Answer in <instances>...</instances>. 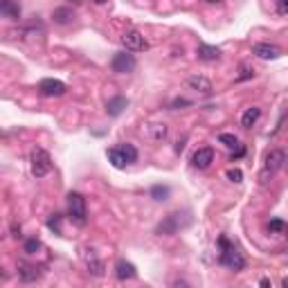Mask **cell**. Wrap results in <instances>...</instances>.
<instances>
[{
  "label": "cell",
  "mask_w": 288,
  "mask_h": 288,
  "mask_svg": "<svg viewBox=\"0 0 288 288\" xmlns=\"http://www.w3.org/2000/svg\"><path fill=\"white\" fill-rule=\"evenodd\" d=\"M218 245H221V257H218V259H221V264L225 266V268H230L234 272H239V270L245 268V259L241 257L239 250L228 241V237L218 239Z\"/></svg>",
  "instance_id": "6da1fadb"
},
{
  "label": "cell",
  "mask_w": 288,
  "mask_h": 288,
  "mask_svg": "<svg viewBox=\"0 0 288 288\" xmlns=\"http://www.w3.org/2000/svg\"><path fill=\"white\" fill-rule=\"evenodd\" d=\"M68 216H70L72 223H77V225H86L88 223L86 198H83L79 191H70V194H68Z\"/></svg>",
  "instance_id": "7a4b0ae2"
},
{
  "label": "cell",
  "mask_w": 288,
  "mask_h": 288,
  "mask_svg": "<svg viewBox=\"0 0 288 288\" xmlns=\"http://www.w3.org/2000/svg\"><path fill=\"white\" fill-rule=\"evenodd\" d=\"M29 165H32V176L34 178H45L52 171V158L45 149L36 146L29 153Z\"/></svg>",
  "instance_id": "3957f363"
},
{
  "label": "cell",
  "mask_w": 288,
  "mask_h": 288,
  "mask_svg": "<svg viewBox=\"0 0 288 288\" xmlns=\"http://www.w3.org/2000/svg\"><path fill=\"white\" fill-rule=\"evenodd\" d=\"M284 160H286L284 151H277V149L270 151V153L266 155V165H264V169H261V174H259V180L266 185V182H268L270 178L284 167Z\"/></svg>",
  "instance_id": "277c9868"
},
{
  "label": "cell",
  "mask_w": 288,
  "mask_h": 288,
  "mask_svg": "<svg viewBox=\"0 0 288 288\" xmlns=\"http://www.w3.org/2000/svg\"><path fill=\"white\" fill-rule=\"evenodd\" d=\"M122 45L126 48V52H144L149 50V43L138 29H126L122 34Z\"/></svg>",
  "instance_id": "5b68a950"
},
{
  "label": "cell",
  "mask_w": 288,
  "mask_h": 288,
  "mask_svg": "<svg viewBox=\"0 0 288 288\" xmlns=\"http://www.w3.org/2000/svg\"><path fill=\"white\" fill-rule=\"evenodd\" d=\"M111 68L113 72H119V75H126V72H133L135 70V59L133 54H126V52H117L111 61Z\"/></svg>",
  "instance_id": "8992f818"
},
{
  "label": "cell",
  "mask_w": 288,
  "mask_h": 288,
  "mask_svg": "<svg viewBox=\"0 0 288 288\" xmlns=\"http://www.w3.org/2000/svg\"><path fill=\"white\" fill-rule=\"evenodd\" d=\"M66 83L63 81H59V79H43L39 83V92L43 97H61V95H66Z\"/></svg>",
  "instance_id": "52a82bcc"
},
{
  "label": "cell",
  "mask_w": 288,
  "mask_h": 288,
  "mask_svg": "<svg viewBox=\"0 0 288 288\" xmlns=\"http://www.w3.org/2000/svg\"><path fill=\"white\" fill-rule=\"evenodd\" d=\"M252 54L259 56V59H264V61H275V59H279L281 56V50L277 48V45H272V43H254L252 45Z\"/></svg>",
  "instance_id": "ba28073f"
},
{
  "label": "cell",
  "mask_w": 288,
  "mask_h": 288,
  "mask_svg": "<svg viewBox=\"0 0 288 288\" xmlns=\"http://www.w3.org/2000/svg\"><path fill=\"white\" fill-rule=\"evenodd\" d=\"M180 228H182V223H180V214L174 212V214H169V216H167L165 221L158 225V228H155V232H158V234H167V237H169V234H176Z\"/></svg>",
  "instance_id": "9c48e42d"
},
{
  "label": "cell",
  "mask_w": 288,
  "mask_h": 288,
  "mask_svg": "<svg viewBox=\"0 0 288 288\" xmlns=\"http://www.w3.org/2000/svg\"><path fill=\"white\" fill-rule=\"evenodd\" d=\"M212 162H214V151L209 149V146H203V149H198L196 153L191 155V165L196 167V169H207Z\"/></svg>",
  "instance_id": "30bf717a"
},
{
  "label": "cell",
  "mask_w": 288,
  "mask_h": 288,
  "mask_svg": "<svg viewBox=\"0 0 288 288\" xmlns=\"http://www.w3.org/2000/svg\"><path fill=\"white\" fill-rule=\"evenodd\" d=\"M167 124L165 122H153V124H146V129H144V135L151 140V142H162V140L167 138Z\"/></svg>",
  "instance_id": "8fae6325"
},
{
  "label": "cell",
  "mask_w": 288,
  "mask_h": 288,
  "mask_svg": "<svg viewBox=\"0 0 288 288\" xmlns=\"http://www.w3.org/2000/svg\"><path fill=\"white\" fill-rule=\"evenodd\" d=\"M115 275H117V279L126 281V279H135V277H138V270H135V266L131 264V261L119 259L117 264H115Z\"/></svg>",
  "instance_id": "7c38bea8"
},
{
  "label": "cell",
  "mask_w": 288,
  "mask_h": 288,
  "mask_svg": "<svg viewBox=\"0 0 288 288\" xmlns=\"http://www.w3.org/2000/svg\"><path fill=\"white\" fill-rule=\"evenodd\" d=\"M187 86L191 88V90H196V92H203V95H209L212 92V81L207 79V77H203V75H194L187 79Z\"/></svg>",
  "instance_id": "4fadbf2b"
},
{
  "label": "cell",
  "mask_w": 288,
  "mask_h": 288,
  "mask_svg": "<svg viewBox=\"0 0 288 288\" xmlns=\"http://www.w3.org/2000/svg\"><path fill=\"white\" fill-rule=\"evenodd\" d=\"M83 259H86V266H88V272L95 277H102L104 275V264L97 259V254L92 250H83Z\"/></svg>",
  "instance_id": "5bb4252c"
},
{
  "label": "cell",
  "mask_w": 288,
  "mask_h": 288,
  "mask_svg": "<svg viewBox=\"0 0 288 288\" xmlns=\"http://www.w3.org/2000/svg\"><path fill=\"white\" fill-rule=\"evenodd\" d=\"M196 54L201 61H218L221 59V50L216 45H207V43H201L196 48Z\"/></svg>",
  "instance_id": "9a60e30c"
},
{
  "label": "cell",
  "mask_w": 288,
  "mask_h": 288,
  "mask_svg": "<svg viewBox=\"0 0 288 288\" xmlns=\"http://www.w3.org/2000/svg\"><path fill=\"white\" fill-rule=\"evenodd\" d=\"M0 14L9 20H18L20 18L18 3H14V0H0Z\"/></svg>",
  "instance_id": "2e32d148"
},
{
  "label": "cell",
  "mask_w": 288,
  "mask_h": 288,
  "mask_svg": "<svg viewBox=\"0 0 288 288\" xmlns=\"http://www.w3.org/2000/svg\"><path fill=\"white\" fill-rule=\"evenodd\" d=\"M126 106H129L126 97H113V99H108V104H106V113L111 115V117H117V115H122V111Z\"/></svg>",
  "instance_id": "e0dca14e"
},
{
  "label": "cell",
  "mask_w": 288,
  "mask_h": 288,
  "mask_svg": "<svg viewBox=\"0 0 288 288\" xmlns=\"http://www.w3.org/2000/svg\"><path fill=\"white\" fill-rule=\"evenodd\" d=\"M39 268L36 266H29V264H18V277L20 281H25V284H29V281H36L39 279Z\"/></svg>",
  "instance_id": "ac0fdd59"
},
{
  "label": "cell",
  "mask_w": 288,
  "mask_h": 288,
  "mask_svg": "<svg viewBox=\"0 0 288 288\" xmlns=\"http://www.w3.org/2000/svg\"><path fill=\"white\" fill-rule=\"evenodd\" d=\"M259 117H261V108H257V106L248 108V111L241 115V126H243V129H252Z\"/></svg>",
  "instance_id": "d6986e66"
},
{
  "label": "cell",
  "mask_w": 288,
  "mask_h": 288,
  "mask_svg": "<svg viewBox=\"0 0 288 288\" xmlns=\"http://www.w3.org/2000/svg\"><path fill=\"white\" fill-rule=\"evenodd\" d=\"M106 155H108V160L113 162L115 169H124V167L129 165V160L124 158V153L119 151V146H113V149H108V151H106Z\"/></svg>",
  "instance_id": "ffe728a7"
},
{
  "label": "cell",
  "mask_w": 288,
  "mask_h": 288,
  "mask_svg": "<svg viewBox=\"0 0 288 288\" xmlns=\"http://www.w3.org/2000/svg\"><path fill=\"white\" fill-rule=\"evenodd\" d=\"M52 18H54V23H59V25H68V23H72L75 14H72L70 7H59V9L52 12Z\"/></svg>",
  "instance_id": "44dd1931"
},
{
  "label": "cell",
  "mask_w": 288,
  "mask_h": 288,
  "mask_svg": "<svg viewBox=\"0 0 288 288\" xmlns=\"http://www.w3.org/2000/svg\"><path fill=\"white\" fill-rule=\"evenodd\" d=\"M119 151H122L124 158L129 160V165H131V162L138 160V149H135L133 144H119Z\"/></svg>",
  "instance_id": "7402d4cb"
},
{
  "label": "cell",
  "mask_w": 288,
  "mask_h": 288,
  "mask_svg": "<svg viewBox=\"0 0 288 288\" xmlns=\"http://www.w3.org/2000/svg\"><path fill=\"white\" fill-rule=\"evenodd\" d=\"M218 142L225 144L228 149H237V146H239V140L234 138L232 133H221V135H218Z\"/></svg>",
  "instance_id": "603a6c76"
},
{
  "label": "cell",
  "mask_w": 288,
  "mask_h": 288,
  "mask_svg": "<svg viewBox=\"0 0 288 288\" xmlns=\"http://www.w3.org/2000/svg\"><path fill=\"white\" fill-rule=\"evenodd\" d=\"M151 196L155 198V201H167V196H169V187H162V185H155L153 189H151Z\"/></svg>",
  "instance_id": "cb8c5ba5"
},
{
  "label": "cell",
  "mask_w": 288,
  "mask_h": 288,
  "mask_svg": "<svg viewBox=\"0 0 288 288\" xmlns=\"http://www.w3.org/2000/svg\"><path fill=\"white\" fill-rule=\"evenodd\" d=\"M39 250H41L39 239H27V241H25V252H27V254H36Z\"/></svg>",
  "instance_id": "d4e9b609"
},
{
  "label": "cell",
  "mask_w": 288,
  "mask_h": 288,
  "mask_svg": "<svg viewBox=\"0 0 288 288\" xmlns=\"http://www.w3.org/2000/svg\"><path fill=\"white\" fill-rule=\"evenodd\" d=\"M225 178H228L230 182H241L243 180V171L241 169H228L225 171Z\"/></svg>",
  "instance_id": "484cf974"
},
{
  "label": "cell",
  "mask_w": 288,
  "mask_h": 288,
  "mask_svg": "<svg viewBox=\"0 0 288 288\" xmlns=\"http://www.w3.org/2000/svg\"><path fill=\"white\" fill-rule=\"evenodd\" d=\"M268 230L270 232H284V230H288V225L284 221H279V218H272L268 223Z\"/></svg>",
  "instance_id": "4316f807"
},
{
  "label": "cell",
  "mask_w": 288,
  "mask_h": 288,
  "mask_svg": "<svg viewBox=\"0 0 288 288\" xmlns=\"http://www.w3.org/2000/svg\"><path fill=\"white\" fill-rule=\"evenodd\" d=\"M254 75V70L252 68H248V66H241V75L237 77V81H245V79H250V77Z\"/></svg>",
  "instance_id": "83f0119b"
},
{
  "label": "cell",
  "mask_w": 288,
  "mask_h": 288,
  "mask_svg": "<svg viewBox=\"0 0 288 288\" xmlns=\"http://www.w3.org/2000/svg\"><path fill=\"white\" fill-rule=\"evenodd\" d=\"M275 7L281 16H288V0H275Z\"/></svg>",
  "instance_id": "f1b7e54d"
},
{
  "label": "cell",
  "mask_w": 288,
  "mask_h": 288,
  "mask_svg": "<svg viewBox=\"0 0 288 288\" xmlns=\"http://www.w3.org/2000/svg\"><path fill=\"white\" fill-rule=\"evenodd\" d=\"M48 225H50L52 230H56V234H61V230H59V216H56V218H50Z\"/></svg>",
  "instance_id": "f546056e"
},
{
  "label": "cell",
  "mask_w": 288,
  "mask_h": 288,
  "mask_svg": "<svg viewBox=\"0 0 288 288\" xmlns=\"http://www.w3.org/2000/svg\"><path fill=\"white\" fill-rule=\"evenodd\" d=\"M171 106H174V108H178V106H189V99H176Z\"/></svg>",
  "instance_id": "4dcf8cb0"
},
{
  "label": "cell",
  "mask_w": 288,
  "mask_h": 288,
  "mask_svg": "<svg viewBox=\"0 0 288 288\" xmlns=\"http://www.w3.org/2000/svg\"><path fill=\"white\" fill-rule=\"evenodd\" d=\"M259 284H261V286H264V288H268V286H270V279H261V281H259Z\"/></svg>",
  "instance_id": "1f68e13d"
},
{
  "label": "cell",
  "mask_w": 288,
  "mask_h": 288,
  "mask_svg": "<svg viewBox=\"0 0 288 288\" xmlns=\"http://www.w3.org/2000/svg\"><path fill=\"white\" fill-rule=\"evenodd\" d=\"M207 3H209V5H221L223 0H207Z\"/></svg>",
  "instance_id": "d6a6232c"
},
{
  "label": "cell",
  "mask_w": 288,
  "mask_h": 288,
  "mask_svg": "<svg viewBox=\"0 0 288 288\" xmlns=\"http://www.w3.org/2000/svg\"><path fill=\"white\" fill-rule=\"evenodd\" d=\"M284 286H286V288H288V277H286V279H284Z\"/></svg>",
  "instance_id": "836d02e7"
}]
</instances>
